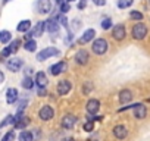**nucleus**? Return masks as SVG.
<instances>
[{
    "label": "nucleus",
    "instance_id": "412c9836",
    "mask_svg": "<svg viewBox=\"0 0 150 141\" xmlns=\"http://www.w3.org/2000/svg\"><path fill=\"white\" fill-rule=\"evenodd\" d=\"M43 32H44V21H40V22L35 24L34 30L31 31V35H34V37H41Z\"/></svg>",
    "mask_w": 150,
    "mask_h": 141
},
{
    "label": "nucleus",
    "instance_id": "f704fd0d",
    "mask_svg": "<svg viewBox=\"0 0 150 141\" xmlns=\"http://www.w3.org/2000/svg\"><path fill=\"white\" fill-rule=\"evenodd\" d=\"M57 21H59V22L62 24V27H65L66 30H69V25H68V21H66V18H65L63 15H62V16H60V18H59Z\"/></svg>",
    "mask_w": 150,
    "mask_h": 141
},
{
    "label": "nucleus",
    "instance_id": "37998d69",
    "mask_svg": "<svg viewBox=\"0 0 150 141\" xmlns=\"http://www.w3.org/2000/svg\"><path fill=\"white\" fill-rule=\"evenodd\" d=\"M9 2V0H3V3H8Z\"/></svg>",
    "mask_w": 150,
    "mask_h": 141
},
{
    "label": "nucleus",
    "instance_id": "2eb2a0df",
    "mask_svg": "<svg viewBox=\"0 0 150 141\" xmlns=\"http://www.w3.org/2000/svg\"><path fill=\"white\" fill-rule=\"evenodd\" d=\"M94 35H96V31L94 30H87L81 37H80V40H78V43L80 44H86V43H88V41H91L93 38H94Z\"/></svg>",
    "mask_w": 150,
    "mask_h": 141
},
{
    "label": "nucleus",
    "instance_id": "7ed1b4c3",
    "mask_svg": "<svg viewBox=\"0 0 150 141\" xmlns=\"http://www.w3.org/2000/svg\"><path fill=\"white\" fill-rule=\"evenodd\" d=\"M19 47H21V40H13L6 49H3L2 50V53H0V56L2 57H6V56H11V54H13V53H16L18 50H19Z\"/></svg>",
    "mask_w": 150,
    "mask_h": 141
},
{
    "label": "nucleus",
    "instance_id": "c756f323",
    "mask_svg": "<svg viewBox=\"0 0 150 141\" xmlns=\"http://www.w3.org/2000/svg\"><path fill=\"white\" fill-rule=\"evenodd\" d=\"M129 16H131V19H135V21H141L143 19V13H140L138 11H132L129 13Z\"/></svg>",
    "mask_w": 150,
    "mask_h": 141
},
{
    "label": "nucleus",
    "instance_id": "9d476101",
    "mask_svg": "<svg viewBox=\"0 0 150 141\" xmlns=\"http://www.w3.org/2000/svg\"><path fill=\"white\" fill-rule=\"evenodd\" d=\"M71 88H72V84H71L69 81H66V80H63V81H60V82L57 84V93H59L60 96L68 94V93L71 91Z\"/></svg>",
    "mask_w": 150,
    "mask_h": 141
},
{
    "label": "nucleus",
    "instance_id": "a19ab883",
    "mask_svg": "<svg viewBox=\"0 0 150 141\" xmlns=\"http://www.w3.org/2000/svg\"><path fill=\"white\" fill-rule=\"evenodd\" d=\"M56 3H57V5H59V6H60V5H62V3H65V0H56Z\"/></svg>",
    "mask_w": 150,
    "mask_h": 141
},
{
    "label": "nucleus",
    "instance_id": "6ab92c4d",
    "mask_svg": "<svg viewBox=\"0 0 150 141\" xmlns=\"http://www.w3.org/2000/svg\"><path fill=\"white\" fill-rule=\"evenodd\" d=\"M146 113H147L146 106H143V104H140V103L134 106V116H135L137 119H143V118H146Z\"/></svg>",
    "mask_w": 150,
    "mask_h": 141
},
{
    "label": "nucleus",
    "instance_id": "dca6fc26",
    "mask_svg": "<svg viewBox=\"0 0 150 141\" xmlns=\"http://www.w3.org/2000/svg\"><path fill=\"white\" fill-rule=\"evenodd\" d=\"M47 82H49V80H47L46 74H44V72H37V75H35V84H37L40 88H46Z\"/></svg>",
    "mask_w": 150,
    "mask_h": 141
},
{
    "label": "nucleus",
    "instance_id": "58836bf2",
    "mask_svg": "<svg viewBox=\"0 0 150 141\" xmlns=\"http://www.w3.org/2000/svg\"><path fill=\"white\" fill-rule=\"evenodd\" d=\"M46 94H47L46 88H40V90H38V96H41V97H43V96H46Z\"/></svg>",
    "mask_w": 150,
    "mask_h": 141
},
{
    "label": "nucleus",
    "instance_id": "9b49d317",
    "mask_svg": "<svg viewBox=\"0 0 150 141\" xmlns=\"http://www.w3.org/2000/svg\"><path fill=\"white\" fill-rule=\"evenodd\" d=\"M75 122H77V118H75L74 115H66L63 119H62V126L65 129H72Z\"/></svg>",
    "mask_w": 150,
    "mask_h": 141
},
{
    "label": "nucleus",
    "instance_id": "72a5a7b5",
    "mask_svg": "<svg viewBox=\"0 0 150 141\" xmlns=\"http://www.w3.org/2000/svg\"><path fill=\"white\" fill-rule=\"evenodd\" d=\"M84 129H86L87 132H91V131L94 129V123H93V122H88V121H87V122L84 123Z\"/></svg>",
    "mask_w": 150,
    "mask_h": 141
},
{
    "label": "nucleus",
    "instance_id": "cd10ccee",
    "mask_svg": "<svg viewBox=\"0 0 150 141\" xmlns=\"http://www.w3.org/2000/svg\"><path fill=\"white\" fill-rule=\"evenodd\" d=\"M132 5V0H118V8L119 9H127Z\"/></svg>",
    "mask_w": 150,
    "mask_h": 141
},
{
    "label": "nucleus",
    "instance_id": "4c0bfd02",
    "mask_svg": "<svg viewBox=\"0 0 150 141\" xmlns=\"http://www.w3.org/2000/svg\"><path fill=\"white\" fill-rule=\"evenodd\" d=\"M77 6H78V9H84V8L87 6V2H86V0H80Z\"/></svg>",
    "mask_w": 150,
    "mask_h": 141
},
{
    "label": "nucleus",
    "instance_id": "f3484780",
    "mask_svg": "<svg viewBox=\"0 0 150 141\" xmlns=\"http://www.w3.org/2000/svg\"><path fill=\"white\" fill-rule=\"evenodd\" d=\"M127 134H128V131H127V128L124 125H116L113 128V135L116 138H119V140H124L127 137Z\"/></svg>",
    "mask_w": 150,
    "mask_h": 141
},
{
    "label": "nucleus",
    "instance_id": "4468645a",
    "mask_svg": "<svg viewBox=\"0 0 150 141\" xmlns=\"http://www.w3.org/2000/svg\"><path fill=\"white\" fill-rule=\"evenodd\" d=\"M112 35H113V38L115 40H124V37H125V28H124V25H116V27H113V31H112Z\"/></svg>",
    "mask_w": 150,
    "mask_h": 141
},
{
    "label": "nucleus",
    "instance_id": "e433bc0d",
    "mask_svg": "<svg viewBox=\"0 0 150 141\" xmlns=\"http://www.w3.org/2000/svg\"><path fill=\"white\" fill-rule=\"evenodd\" d=\"M93 3L96 6H105L106 5V0H93Z\"/></svg>",
    "mask_w": 150,
    "mask_h": 141
},
{
    "label": "nucleus",
    "instance_id": "5701e85b",
    "mask_svg": "<svg viewBox=\"0 0 150 141\" xmlns=\"http://www.w3.org/2000/svg\"><path fill=\"white\" fill-rule=\"evenodd\" d=\"M30 27H31V22L30 21H22V22H19V25L16 27V30H18V32H27L30 30Z\"/></svg>",
    "mask_w": 150,
    "mask_h": 141
},
{
    "label": "nucleus",
    "instance_id": "c85d7f7f",
    "mask_svg": "<svg viewBox=\"0 0 150 141\" xmlns=\"http://www.w3.org/2000/svg\"><path fill=\"white\" fill-rule=\"evenodd\" d=\"M9 123H15V116H13V115H8L6 119L0 123V128H3V126H6V125H9Z\"/></svg>",
    "mask_w": 150,
    "mask_h": 141
},
{
    "label": "nucleus",
    "instance_id": "4be33fe9",
    "mask_svg": "<svg viewBox=\"0 0 150 141\" xmlns=\"http://www.w3.org/2000/svg\"><path fill=\"white\" fill-rule=\"evenodd\" d=\"M12 40V34L9 32V31H0V43H3V44H6V43H9Z\"/></svg>",
    "mask_w": 150,
    "mask_h": 141
},
{
    "label": "nucleus",
    "instance_id": "423d86ee",
    "mask_svg": "<svg viewBox=\"0 0 150 141\" xmlns=\"http://www.w3.org/2000/svg\"><path fill=\"white\" fill-rule=\"evenodd\" d=\"M37 11L43 15L50 13L52 11V2L50 0H37Z\"/></svg>",
    "mask_w": 150,
    "mask_h": 141
},
{
    "label": "nucleus",
    "instance_id": "6e6552de",
    "mask_svg": "<svg viewBox=\"0 0 150 141\" xmlns=\"http://www.w3.org/2000/svg\"><path fill=\"white\" fill-rule=\"evenodd\" d=\"M53 115H54V112H53V109L50 107V106H43L41 109H40V112H38V116H40V119H43V121H50L52 118H53Z\"/></svg>",
    "mask_w": 150,
    "mask_h": 141
},
{
    "label": "nucleus",
    "instance_id": "473e14b6",
    "mask_svg": "<svg viewBox=\"0 0 150 141\" xmlns=\"http://www.w3.org/2000/svg\"><path fill=\"white\" fill-rule=\"evenodd\" d=\"M69 9H71V3H66V2H65V3L60 5V12H62V13H66Z\"/></svg>",
    "mask_w": 150,
    "mask_h": 141
},
{
    "label": "nucleus",
    "instance_id": "20e7f679",
    "mask_svg": "<svg viewBox=\"0 0 150 141\" xmlns=\"http://www.w3.org/2000/svg\"><path fill=\"white\" fill-rule=\"evenodd\" d=\"M147 35V27L144 24H135L132 28V37L137 40H143Z\"/></svg>",
    "mask_w": 150,
    "mask_h": 141
},
{
    "label": "nucleus",
    "instance_id": "79ce46f5",
    "mask_svg": "<svg viewBox=\"0 0 150 141\" xmlns=\"http://www.w3.org/2000/svg\"><path fill=\"white\" fill-rule=\"evenodd\" d=\"M62 141H74V140H72V138H63Z\"/></svg>",
    "mask_w": 150,
    "mask_h": 141
},
{
    "label": "nucleus",
    "instance_id": "f8f14e48",
    "mask_svg": "<svg viewBox=\"0 0 150 141\" xmlns=\"http://www.w3.org/2000/svg\"><path fill=\"white\" fill-rule=\"evenodd\" d=\"M99 109H100L99 100H96V99L88 100V103H87V112H88L90 115H96V113L99 112Z\"/></svg>",
    "mask_w": 150,
    "mask_h": 141
},
{
    "label": "nucleus",
    "instance_id": "f03ea898",
    "mask_svg": "<svg viewBox=\"0 0 150 141\" xmlns=\"http://www.w3.org/2000/svg\"><path fill=\"white\" fill-rule=\"evenodd\" d=\"M93 51L96 54H105L108 51V41L105 38H97L94 43H93Z\"/></svg>",
    "mask_w": 150,
    "mask_h": 141
},
{
    "label": "nucleus",
    "instance_id": "0eeeda50",
    "mask_svg": "<svg viewBox=\"0 0 150 141\" xmlns=\"http://www.w3.org/2000/svg\"><path fill=\"white\" fill-rule=\"evenodd\" d=\"M66 69H68L66 62H57V63H54L53 66H50V74H52L53 77H56V75H59V74L65 72Z\"/></svg>",
    "mask_w": 150,
    "mask_h": 141
},
{
    "label": "nucleus",
    "instance_id": "a211bd4d",
    "mask_svg": "<svg viewBox=\"0 0 150 141\" xmlns=\"http://www.w3.org/2000/svg\"><path fill=\"white\" fill-rule=\"evenodd\" d=\"M16 100H18V90L16 88H9L6 91V102L9 104H13Z\"/></svg>",
    "mask_w": 150,
    "mask_h": 141
},
{
    "label": "nucleus",
    "instance_id": "b1692460",
    "mask_svg": "<svg viewBox=\"0 0 150 141\" xmlns=\"http://www.w3.org/2000/svg\"><path fill=\"white\" fill-rule=\"evenodd\" d=\"M28 123H30V119L22 116V118H21L18 122H15V128H16V129H24V128H25Z\"/></svg>",
    "mask_w": 150,
    "mask_h": 141
},
{
    "label": "nucleus",
    "instance_id": "ea45409f",
    "mask_svg": "<svg viewBox=\"0 0 150 141\" xmlns=\"http://www.w3.org/2000/svg\"><path fill=\"white\" fill-rule=\"evenodd\" d=\"M3 81H5V74L2 72V70H0V84H2Z\"/></svg>",
    "mask_w": 150,
    "mask_h": 141
},
{
    "label": "nucleus",
    "instance_id": "393cba45",
    "mask_svg": "<svg viewBox=\"0 0 150 141\" xmlns=\"http://www.w3.org/2000/svg\"><path fill=\"white\" fill-rule=\"evenodd\" d=\"M24 49H25L27 51H35V49H37V43H35L34 40H28V41L24 44Z\"/></svg>",
    "mask_w": 150,
    "mask_h": 141
},
{
    "label": "nucleus",
    "instance_id": "39448f33",
    "mask_svg": "<svg viewBox=\"0 0 150 141\" xmlns=\"http://www.w3.org/2000/svg\"><path fill=\"white\" fill-rule=\"evenodd\" d=\"M44 30H47L50 34H57L59 30H60V25H59L57 18H53V19L46 21V22H44Z\"/></svg>",
    "mask_w": 150,
    "mask_h": 141
},
{
    "label": "nucleus",
    "instance_id": "f257e3e1",
    "mask_svg": "<svg viewBox=\"0 0 150 141\" xmlns=\"http://www.w3.org/2000/svg\"><path fill=\"white\" fill-rule=\"evenodd\" d=\"M59 54H60V51H59L56 47H46L44 50H41V51L37 54V60L43 62V60H46V59H49V57H52V56H59Z\"/></svg>",
    "mask_w": 150,
    "mask_h": 141
},
{
    "label": "nucleus",
    "instance_id": "1a4fd4ad",
    "mask_svg": "<svg viewBox=\"0 0 150 141\" xmlns=\"http://www.w3.org/2000/svg\"><path fill=\"white\" fill-rule=\"evenodd\" d=\"M6 66L12 70V72H18V70L22 68V60L19 57H11L6 63Z\"/></svg>",
    "mask_w": 150,
    "mask_h": 141
},
{
    "label": "nucleus",
    "instance_id": "ddd939ff",
    "mask_svg": "<svg viewBox=\"0 0 150 141\" xmlns=\"http://www.w3.org/2000/svg\"><path fill=\"white\" fill-rule=\"evenodd\" d=\"M75 62H77L78 65H86L88 62V53L86 50L77 51V54H75Z\"/></svg>",
    "mask_w": 150,
    "mask_h": 141
},
{
    "label": "nucleus",
    "instance_id": "7c9ffc66",
    "mask_svg": "<svg viewBox=\"0 0 150 141\" xmlns=\"http://www.w3.org/2000/svg\"><path fill=\"white\" fill-rule=\"evenodd\" d=\"M110 27H112V19L110 18H106V19L102 21V28L103 30H109Z\"/></svg>",
    "mask_w": 150,
    "mask_h": 141
},
{
    "label": "nucleus",
    "instance_id": "a878e982",
    "mask_svg": "<svg viewBox=\"0 0 150 141\" xmlns=\"http://www.w3.org/2000/svg\"><path fill=\"white\" fill-rule=\"evenodd\" d=\"M21 84H22V87H24V88H27V90H31V88L34 87V81H33L30 77H25V78L22 80V82H21Z\"/></svg>",
    "mask_w": 150,
    "mask_h": 141
},
{
    "label": "nucleus",
    "instance_id": "bb28decb",
    "mask_svg": "<svg viewBox=\"0 0 150 141\" xmlns=\"http://www.w3.org/2000/svg\"><path fill=\"white\" fill-rule=\"evenodd\" d=\"M19 141H33V134L30 131H22L19 134Z\"/></svg>",
    "mask_w": 150,
    "mask_h": 141
},
{
    "label": "nucleus",
    "instance_id": "aec40b11",
    "mask_svg": "<svg viewBox=\"0 0 150 141\" xmlns=\"http://www.w3.org/2000/svg\"><path fill=\"white\" fill-rule=\"evenodd\" d=\"M131 100H132V94H131L129 90H122V91L119 93V102H121L122 104L129 103Z\"/></svg>",
    "mask_w": 150,
    "mask_h": 141
},
{
    "label": "nucleus",
    "instance_id": "2f4dec72",
    "mask_svg": "<svg viewBox=\"0 0 150 141\" xmlns=\"http://www.w3.org/2000/svg\"><path fill=\"white\" fill-rule=\"evenodd\" d=\"M13 140H15V132H13V131H9V132L2 138V141H13Z\"/></svg>",
    "mask_w": 150,
    "mask_h": 141
},
{
    "label": "nucleus",
    "instance_id": "c9c22d12",
    "mask_svg": "<svg viewBox=\"0 0 150 141\" xmlns=\"http://www.w3.org/2000/svg\"><path fill=\"white\" fill-rule=\"evenodd\" d=\"M27 104H28V102H27V100H22V102L19 103V107H18V112H19V113H22V112H24V109L27 107Z\"/></svg>",
    "mask_w": 150,
    "mask_h": 141
}]
</instances>
